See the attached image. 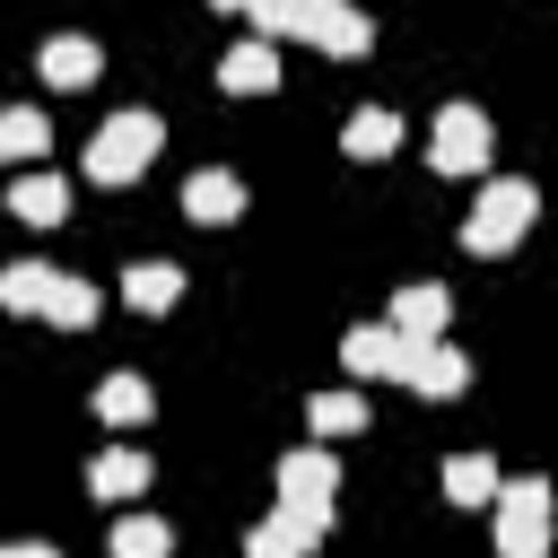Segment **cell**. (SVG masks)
<instances>
[{
	"mask_svg": "<svg viewBox=\"0 0 558 558\" xmlns=\"http://www.w3.org/2000/svg\"><path fill=\"white\" fill-rule=\"evenodd\" d=\"M87 480H96V497L131 506V497L148 488V453H140V445H113V453H96V462H87Z\"/></svg>",
	"mask_w": 558,
	"mask_h": 558,
	"instance_id": "cell-11",
	"label": "cell"
},
{
	"mask_svg": "<svg viewBox=\"0 0 558 558\" xmlns=\"http://www.w3.org/2000/svg\"><path fill=\"white\" fill-rule=\"evenodd\" d=\"M218 87H227V96H262V87H279V52H270V44H235V52L218 61Z\"/></svg>",
	"mask_w": 558,
	"mask_h": 558,
	"instance_id": "cell-12",
	"label": "cell"
},
{
	"mask_svg": "<svg viewBox=\"0 0 558 558\" xmlns=\"http://www.w3.org/2000/svg\"><path fill=\"white\" fill-rule=\"evenodd\" d=\"M96 61H105V52H96L87 35H52V44H44V78H52V87H87Z\"/></svg>",
	"mask_w": 558,
	"mask_h": 558,
	"instance_id": "cell-17",
	"label": "cell"
},
{
	"mask_svg": "<svg viewBox=\"0 0 558 558\" xmlns=\"http://www.w3.org/2000/svg\"><path fill=\"white\" fill-rule=\"evenodd\" d=\"M392 140H401V113H392V105H357L349 131H340L349 157H392Z\"/></svg>",
	"mask_w": 558,
	"mask_h": 558,
	"instance_id": "cell-15",
	"label": "cell"
},
{
	"mask_svg": "<svg viewBox=\"0 0 558 558\" xmlns=\"http://www.w3.org/2000/svg\"><path fill=\"white\" fill-rule=\"evenodd\" d=\"M253 26H262V35H288V26H296V0H253Z\"/></svg>",
	"mask_w": 558,
	"mask_h": 558,
	"instance_id": "cell-25",
	"label": "cell"
},
{
	"mask_svg": "<svg viewBox=\"0 0 558 558\" xmlns=\"http://www.w3.org/2000/svg\"><path fill=\"white\" fill-rule=\"evenodd\" d=\"M44 314H52L61 331H87V323H96V288H87V279H52V296H44Z\"/></svg>",
	"mask_w": 558,
	"mask_h": 558,
	"instance_id": "cell-23",
	"label": "cell"
},
{
	"mask_svg": "<svg viewBox=\"0 0 558 558\" xmlns=\"http://www.w3.org/2000/svg\"><path fill=\"white\" fill-rule=\"evenodd\" d=\"M488 148H497V131H488V113H480V105H445V113H436L427 157H436L445 174H488Z\"/></svg>",
	"mask_w": 558,
	"mask_h": 558,
	"instance_id": "cell-4",
	"label": "cell"
},
{
	"mask_svg": "<svg viewBox=\"0 0 558 558\" xmlns=\"http://www.w3.org/2000/svg\"><path fill=\"white\" fill-rule=\"evenodd\" d=\"M52 279H61V270H44V262H9V270H0V305H9V314H44Z\"/></svg>",
	"mask_w": 558,
	"mask_h": 558,
	"instance_id": "cell-19",
	"label": "cell"
},
{
	"mask_svg": "<svg viewBox=\"0 0 558 558\" xmlns=\"http://www.w3.org/2000/svg\"><path fill=\"white\" fill-rule=\"evenodd\" d=\"M340 357H349V375H401V340H392V323H357V331L340 340Z\"/></svg>",
	"mask_w": 558,
	"mask_h": 558,
	"instance_id": "cell-13",
	"label": "cell"
},
{
	"mask_svg": "<svg viewBox=\"0 0 558 558\" xmlns=\"http://www.w3.org/2000/svg\"><path fill=\"white\" fill-rule=\"evenodd\" d=\"M9 209H17L26 227H52V218H70V183H61V174H26V183L9 192Z\"/></svg>",
	"mask_w": 558,
	"mask_h": 558,
	"instance_id": "cell-18",
	"label": "cell"
},
{
	"mask_svg": "<svg viewBox=\"0 0 558 558\" xmlns=\"http://www.w3.org/2000/svg\"><path fill=\"white\" fill-rule=\"evenodd\" d=\"M532 209H541V192H532L523 174H497V183L471 201V218H462V244H471V253H506V244L532 227Z\"/></svg>",
	"mask_w": 558,
	"mask_h": 558,
	"instance_id": "cell-2",
	"label": "cell"
},
{
	"mask_svg": "<svg viewBox=\"0 0 558 558\" xmlns=\"http://www.w3.org/2000/svg\"><path fill=\"white\" fill-rule=\"evenodd\" d=\"M44 140H52V131H44L35 105H9V113H0V157H44Z\"/></svg>",
	"mask_w": 558,
	"mask_h": 558,
	"instance_id": "cell-24",
	"label": "cell"
},
{
	"mask_svg": "<svg viewBox=\"0 0 558 558\" xmlns=\"http://www.w3.org/2000/svg\"><path fill=\"white\" fill-rule=\"evenodd\" d=\"M401 384H410V392H427V401H453V392L471 384V357H462V349H445V340L401 349Z\"/></svg>",
	"mask_w": 558,
	"mask_h": 558,
	"instance_id": "cell-6",
	"label": "cell"
},
{
	"mask_svg": "<svg viewBox=\"0 0 558 558\" xmlns=\"http://www.w3.org/2000/svg\"><path fill=\"white\" fill-rule=\"evenodd\" d=\"M0 558H52V549H44V541H9Z\"/></svg>",
	"mask_w": 558,
	"mask_h": 558,
	"instance_id": "cell-26",
	"label": "cell"
},
{
	"mask_svg": "<svg viewBox=\"0 0 558 558\" xmlns=\"http://www.w3.org/2000/svg\"><path fill=\"white\" fill-rule=\"evenodd\" d=\"M122 296H131L140 314H166V305L183 296V270H174V262H131V270H122Z\"/></svg>",
	"mask_w": 558,
	"mask_h": 558,
	"instance_id": "cell-16",
	"label": "cell"
},
{
	"mask_svg": "<svg viewBox=\"0 0 558 558\" xmlns=\"http://www.w3.org/2000/svg\"><path fill=\"white\" fill-rule=\"evenodd\" d=\"M497 549L506 558L549 549V480H497Z\"/></svg>",
	"mask_w": 558,
	"mask_h": 558,
	"instance_id": "cell-3",
	"label": "cell"
},
{
	"mask_svg": "<svg viewBox=\"0 0 558 558\" xmlns=\"http://www.w3.org/2000/svg\"><path fill=\"white\" fill-rule=\"evenodd\" d=\"M331 453L323 445H296V453H279V506H296V514H331Z\"/></svg>",
	"mask_w": 558,
	"mask_h": 558,
	"instance_id": "cell-5",
	"label": "cell"
},
{
	"mask_svg": "<svg viewBox=\"0 0 558 558\" xmlns=\"http://www.w3.org/2000/svg\"><path fill=\"white\" fill-rule=\"evenodd\" d=\"M166 549H174V532L157 514H122L113 523V558H166Z\"/></svg>",
	"mask_w": 558,
	"mask_h": 558,
	"instance_id": "cell-22",
	"label": "cell"
},
{
	"mask_svg": "<svg viewBox=\"0 0 558 558\" xmlns=\"http://www.w3.org/2000/svg\"><path fill=\"white\" fill-rule=\"evenodd\" d=\"M148 410H157L148 375H105V384H96V418H105V427H140Z\"/></svg>",
	"mask_w": 558,
	"mask_h": 558,
	"instance_id": "cell-14",
	"label": "cell"
},
{
	"mask_svg": "<svg viewBox=\"0 0 558 558\" xmlns=\"http://www.w3.org/2000/svg\"><path fill=\"white\" fill-rule=\"evenodd\" d=\"M288 35H314L323 52H366L375 44V26L357 17V9H323V0H296V26Z\"/></svg>",
	"mask_w": 558,
	"mask_h": 558,
	"instance_id": "cell-8",
	"label": "cell"
},
{
	"mask_svg": "<svg viewBox=\"0 0 558 558\" xmlns=\"http://www.w3.org/2000/svg\"><path fill=\"white\" fill-rule=\"evenodd\" d=\"M323 523H331V514H296V506H270V514L253 523L244 558H305V549L323 541Z\"/></svg>",
	"mask_w": 558,
	"mask_h": 558,
	"instance_id": "cell-7",
	"label": "cell"
},
{
	"mask_svg": "<svg viewBox=\"0 0 558 558\" xmlns=\"http://www.w3.org/2000/svg\"><path fill=\"white\" fill-rule=\"evenodd\" d=\"M157 140H166V122H157V113H140V105H131V113H113V122L87 140V183H131V174L157 157Z\"/></svg>",
	"mask_w": 558,
	"mask_h": 558,
	"instance_id": "cell-1",
	"label": "cell"
},
{
	"mask_svg": "<svg viewBox=\"0 0 558 558\" xmlns=\"http://www.w3.org/2000/svg\"><path fill=\"white\" fill-rule=\"evenodd\" d=\"M305 418H314V436L331 445V436H357V427H366V401H357V392H314Z\"/></svg>",
	"mask_w": 558,
	"mask_h": 558,
	"instance_id": "cell-21",
	"label": "cell"
},
{
	"mask_svg": "<svg viewBox=\"0 0 558 558\" xmlns=\"http://www.w3.org/2000/svg\"><path fill=\"white\" fill-rule=\"evenodd\" d=\"M183 209H192L201 227H227V218H244V183H235L227 166H201V174L183 183Z\"/></svg>",
	"mask_w": 558,
	"mask_h": 558,
	"instance_id": "cell-10",
	"label": "cell"
},
{
	"mask_svg": "<svg viewBox=\"0 0 558 558\" xmlns=\"http://www.w3.org/2000/svg\"><path fill=\"white\" fill-rule=\"evenodd\" d=\"M436 331H445V288H436V279H410V288L392 296V340H401V349H427Z\"/></svg>",
	"mask_w": 558,
	"mask_h": 558,
	"instance_id": "cell-9",
	"label": "cell"
},
{
	"mask_svg": "<svg viewBox=\"0 0 558 558\" xmlns=\"http://www.w3.org/2000/svg\"><path fill=\"white\" fill-rule=\"evenodd\" d=\"M445 497H453V506H488V497H497V462H488V453H453V462H445Z\"/></svg>",
	"mask_w": 558,
	"mask_h": 558,
	"instance_id": "cell-20",
	"label": "cell"
}]
</instances>
